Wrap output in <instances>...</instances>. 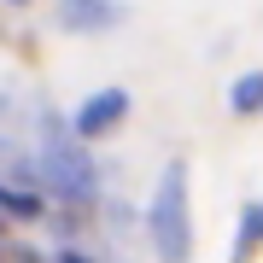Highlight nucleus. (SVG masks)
I'll return each mask as SVG.
<instances>
[{
  "label": "nucleus",
  "mask_w": 263,
  "mask_h": 263,
  "mask_svg": "<svg viewBox=\"0 0 263 263\" xmlns=\"http://www.w3.org/2000/svg\"><path fill=\"white\" fill-rule=\"evenodd\" d=\"M0 263H41L29 246H12V240H0Z\"/></svg>",
  "instance_id": "nucleus-8"
},
{
  "label": "nucleus",
  "mask_w": 263,
  "mask_h": 263,
  "mask_svg": "<svg viewBox=\"0 0 263 263\" xmlns=\"http://www.w3.org/2000/svg\"><path fill=\"white\" fill-rule=\"evenodd\" d=\"M0 211L18 216V222H35L41 216V193L35 187H6V181H0Z\"/></svg>",
  "instance_id": "nucleus-5"
},
{
  "label": "nucleus",
  "mask_w": 263,
  "mask_h": 263,
  "mask_svg": "<svg viewBox=\"0 0 263 263\" xmlns=\"http://www.w3.org/2000/svg\"><path fill=\"white\" fill-rule=\"evenodd\" d=\"M59 18H65L70 29H111L123 18V6H117V0H65Z\"/></svg>",
  "instance_id": "nucleus-4"
},
{
  "label": "nucleus",
  "mask_w": 263,
  "mask_h": 263,
  "mask_svg": "<svg viewBox=\"0 0 263 263\" xmlns=\"http://www.w3.org/2000/svg\"><path fill=\"white\" fill-rule=\"evenodd\" d=\"M123 117H129V94H123V88H105V94H94L76 111V141H100V135H111Z\"/></svg>",
  "instance_id": "nucleus-2"
},
{
  "label": "nucleus",
  "mask_w": 263,
  "mask_h": 263,
  "mask_svg": "<svg viewBox=\"0 0 263 263\" xmlns=\"http://www.w3.org/2000/svg\"><path fill=\"white\" fill-rule=\"evenodd\" d=\"M47 170H53V187L59 193H70V199H88V193H94V164H88L70 141H53Z\"/></svg>",
  "instance_id": "nucleus-3"
},
{
  "label": "nucleus",
  "mask_w": 263,
  "mask_h": 263,
  "mask_svg": "<svg viewBox=\"0 0 263 263\" xmlns=\"http://www.w3.org/2000/svg\"><path fill=\"white\" fill-rule=\"evenodd\" d=\"M257 234H263V211H257V205H246V216H240V246H234V263H252V246H257Z\"/></svg>",
  "instance_id": "nucleus-6"
},
{
  "label": "nucleus",
  "mask_w": 263,
  "mask_h": 263,
  "mask_svg": "<svg viewBox=\"0 0 263 263\" xmlns=\"http://www.w3.org/2000/svg\"><path fill=\"white\" fill-rule=\"evenodd\" d=\"M152 246L164 263H187L193 257V228H187V170L170 164L158 199H152Z\"/></svg>",
  "instance_id": "nucleus-1"
},
{
  "label": "nucleus",
  "mask_w": 263,
  "mask_h": 263,
  "mask_svg": "<svg viewBox=\"0 0 263 263\" xmlns=\"http://www.w3.org/2000/svg\"><path fill=\"white\" fill-rule=\"evenodd\" d=\"M12 6H24V0H12Z\"/></svg>",
  "instance_id": "nucleus-10"
},
{
  "label": "nucleus",
  "mask_w": 263,
  "mask_h": 263,
  "mask_svg": "<svg viewBox=\"0 0 263 263\" xmlns=\"http://www.w3.org/2000/svg\"><path fill=\"white\" fill-rule=\"evenodd\" d=\"M59 263H88V257L82 252H59Z\"/></svg>",
  "instance_id": "nucleus-9"
},
{
  "label": "nucleus",
  "mask_w": 263,
  "mask_h": 263,
  "mask_svg": "<svg viewBox=\"0 0 263 263\" xmlns=\"http://www.w3.org/2000/svg\"><path fill=\"white\" fill-rule=\"evenodd\" d=\"M257 105H263V76H240V82H234V111L252 117Z\"/></svg>",
  "instance_id": "nucleus-7"
}]
</instances>
